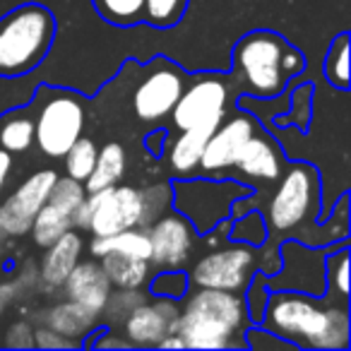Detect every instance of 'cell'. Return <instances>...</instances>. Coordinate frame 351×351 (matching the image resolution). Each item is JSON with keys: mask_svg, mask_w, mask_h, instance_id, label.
<instances>
[{"mask_svg": "<svg viewBox=\"0 0 351 351\" xmlns=\"http://www.w3.org/2000/svg\"><path fill=\"white\" fill-rule=\"evenodd\" d=\"M258 322L293 349L344 351L351 344L349 306L327 291L313 296L296 289H274L267 293Z\"/></svg>", "mask_w": 351, "mask_h": 351, "instance_id": "1", "label": "cell"}, {"mask_svg": "<svg viewBox=\"0 0 351 351\" xmlns=\"http://www.w3.org/2000/svg\"><path fill=\"white\" fill-rule=\"evenodd\" d=\"M250 322L245 293L195 287L169 332L181 337L186 349H243Z\"/></svg>", "mask_w": 351, "mask_h": 351, "instance_id": "2", "label": "cell"}, {"mask_svg": "<svg viewBox=\"0 0 351 351\" xmlns=\"http://www.w3.org/2000/svg\"><path fill=\"white\" fill-rule=\"evenodd\" d=\"M234 73L243 89L258 99H274L287 89L289 80L306 68V58L284 36L267 29L245 34L234 46Z\"/></svg>", "mask_w": 351, "mask_h": 351, "instance_id": "3", "label": "cell"}, {"mask_svg": "<svg viewBox=\"0 0 351 351\" xmlns=\"http://www.w3.org/2000/svg\"><path fill=\"white\" fill-rule=\"evenodd\" d=\"M56 17L46 5L25 3L0 17V77L29 75L49 56Z\"/></svg>", "mask_w": 351, "mask_h": 351, "instance_id": "4", "label": "cell"}, {"mask_svg": "<svg viewBox=\"0 0 351 351\" xmlns=\"http://www.w3.org/2000/svg\"><path fill=\"white\" fill-rule=\"evenodd\" d=\"M320 215V173L306 161L287 164L269 195L265 224L272 234H289Z\"/></svg>", "mask_w": 351, "mask_h": 351, "instance_id": "5", "label": "cell"}, {"mask_svg": "<svg viewBox=\"0 0 351 351\" xmlns=\"http://www.w3.org/2000/svg\"><path fill=\"white\" fill-rule=\"evenodd\" d=\"M145 229V197L135 186H111L87 193L73 217V229L92 236H111L125 229Z\"/></svg>", "mask_w": 351, "mask_h": 351, "instance_id": "6", "label": "cell"}, {"mask_svg": "<svg viewBox=\"0 0 351 351\" xmlns=\"http://www.w3.org/2000/svg\"><path fill=\"white\" fill-rule=\"evenodd\" d=\"M248 188L234 181L210 178H181L171 188V202L197 234H207L231 215V205L248 195Z\"/></svg>", "mask_w": 351, "mask_h": 351, "instance_id": "7", "label": "cell"}, {"mask_svg": "<svg viewBox=\"0 0 351 351\" xmlns=\"http://www.w3.org/2000/svg\"><path fill=\"white\" fill-rule=\"evenodd\" d=\"M84 99L68 89H56L41 101L34 118V142L51 159H63L84 130Z\"/></svg>", "mask_w": 351, "mask_h": 351, "instance_id": "8", "label": "cell"}, {"mask_svg": "<svg viewBox=\"0 0 351 351\" xmlns=\"http://www.w3.org/2000/svg\"><path fill=\"white\" fill-rule=\"evenodd\" d=\"M255 265H258V250H255V245L236 243L229 245V248H219L202 255L193 265L191 274H188V282H191V287L243 293L255 274Z\"/></svg>", "mask_w": 351, "mask_h": 351, "instance_id": "9", "label": "cell"}, {"mask_svg": "<svg viewBox=\"0 0 351 351\" xmlns=\"http://www.w3.org/2000/svg\"><path fill=\"white\" fill-rule=\"evenodd\" d=\"M183 89L186 75L181 70L166 58L152 60L149 73L132 92V111L140 121H164L166 116H171Z\"/></svg>", "mask_w": 351, "mask_h": 351, "instance_id": "10", "label": "cell"}, {"mask_svg": "<svg viewBox=\"0 0 351 351\" xmlns=\"http://www.w3.org/2000/svg\"><path fill=\"white\" fill-rule=\"evenodd\" d=\"M229 108V82L217 75H200L186 84L181 99L171 111V121L178 130L200 125V123H219Z\"/></svg>", "mask_w": 351, "mask_h": 351, "instance_id": "11", "label": "cell"}, {"mask_svg": "<svg viewBox=\"0 0 351 351\" xmlns=\"http://www.w3.org/2000/svg\"><path fill=\"white\" fill-rule=\"evenodd\" d=\"M147 236L152 243L149 265L159 269H181L191 260L197 243V231L181 212H164L149 226Z\"/></svg>", "mask_w": 351, "mask_h": 351, "instance_id": "12", "label": "cell"}, {"mask_svg": "<svg viewBox=\"0 0 351 351\" xmlns=\"http://www.w3.org/2000/svg\"><path fill=\"white\" fill-rule=\"evenodd\" d=\"M258 118L253 113L236 111L234 116H224L207 140L197 169L202 173H219L224 169H234L245 142L258 132Z\"/></svg>", "mask_w": 351, "mask_h": 351, "instance_id": "13", "label": "cell"}, {"mask_svg": "<svg viewBox=\"0 0 351 351\" xmlns=\"http://www.w3.org/2000/svg\"><path fill=\"white\" fill-rule=\"evenodd\" d=\"M56 178H58V173L53 169H44L32 173L25 183H20V188L0 205V229L8 236L27 234L32 229L36 212L49 200Z\"/></svg>", "mask_w": 351, "mask_h": 351, "instance_id": "14", "label": "cell"}, {"mask_svg": "<svg viewBox=\"0 0 351 351\" xmlns=\"http://www.w3.org/2000/svg\"><path fill=\"white\" fill-rule=\"evenodd\" d=\"M181 308L171 298H156V303L140 301L125 317L123 330L130 346H159V341L169 335L171 322L178 317Z\"/></svg>", "mask_w": 351, "mask_h": 351, "instance_id": "15", "label": "cell"}, {"mask_svg": "<svg viewBox=\"0 0 351 351\" xmlns=\"http://www.w3.org/2000/svg\"><path fill=\"white\" fill-rule=\"evenodd\" d=\"M234 169L239 171V173L248 176L250 181L277 183V178L284 173V169H287V156H284L279 142L272 140L269 135H265L258 128V132L245 142L243 152H241Z\"/></svg>", "mask_w": 351, "mask_h": 351, "instance_id": "16", "label": "cell"}, {"mask_svg": "<svg viewBox=\"0 0 351 351\" xmlns=\"http://www.w3.org/2000/svg\"><path fill=\"white\" fill-rule=\"evenodd\" d=\"M63 291L68 301L77 303V306L87 308L92 313H101L113 287L97 260H84V263L75 265L73 272L65 277Z\"/></svg>", "mask_w": 351, "mask_h": 351, "instance_id": "17", "label": "cell"}, {"mask_svg": "<svg viewBox=\"0 0 351 351\" xmlns=\"http://www.w3.org/2000/svg\"><path fill=\"white\" fill-rule=\"evenodd\" d=\"M82 236L77 231H65L63 236L46 245L44 260H41V279L49 287H63L65 277L73 272V267L80 263L82 255Z\"/></svg>", "mask_w": 351, "mask_h": 351, "instance_id": "18", "label": "cell"}, {"mask_svg": "<svg viewBox=\"0 0 351 351\" xmlns=\"http://www.w3.org/2000/svg\"><path fill=\"white\" fill-rule=\"evenodd\" d=\"M219 123L217 121L200 123V125L181 130V135L176 137L169 149V166L176 176H188V173H193V171H197L202 152H205V147H207V140H210V135L215 132V128L219 125Z\"/></svg>", "mask_w": 351, "mask_h": 351, "instance_id": "19", "label": "cell"}, {"mask_svg": "<svg viewBox=\"0 0 351 351\" xmlns=\"http://www.w3.org/2000/svg\"><path fill=\"white\" fill-rule=\"evenodd\" d=\"M125 166H128V154L121 142H106L97 152V161H94V169L89 173V178L84 181V191L97 193L104 191V188L118 186L121 178L125 176Z\"/></svg>", "mask_w": 351, "mask_h": 351, "instance_id": "20", "label": "cell"}, {"mask_svg": "<svg viewBox=\"0 0 351 351\" xmlns=\"http://www.w3.org/2000/svg\"><path fill=\"white\" fill-rule=\"evenodd\" d=\"M111 287L116 289H142L149 282V260L130 258L121 253H106L99 258Z\"/></svg>", "mask_w": 351, "mask_h": 351, "instance_id": "21", "label": "cell"}, {"mask_svg": "<svg viewBox=\"0 0 351 351\" xmlns=\"http://www.w3.org/2000/svg\"><path fill=\"white\" fill-rule=\"evenodd\" d=\"M106 253H121V255H130V258L149 260L152 243H149V236H147V229L137 226V229H125L111 236H94L92 255L99 260Z\"/></svg>", "mask_w": 351, "mask_h": 351, "instance_id": "22", "label": "cell"}, {"mask_svg": "<svg viewBox=\"0 0 351 351\" xmlns=\"http://www.w3.org/2000/svg\"><path fill=\"white\" fill-rule=\"evenodd\" d=\"M70 229H73V212L60 207L58 202L46 200L44 207L36 212L29 231L34 236V243L39 248H46V245H51L58 236H63Z\"/></svg>", "mask_w": 351, "mask_h": 351, "instance_id": "23", "label": "cell"}, {"mask_svg": "<svg viewBox=\"0 0 351 351\" xmlns=\"http://www.w3.org/2000/svg\"><path fill=\"white\" fill-rule=\"evenodd\" d=\"M34 145V118L27 111H10L0 118V149L22 154Z\"/></svg>", "mask_w": 351, "mask_h": 351, "instance_id": "24", "label": "cell"}, {"mask_svg": "<svg viewBox=\"0 0 351 351\" xmlns=\"http://www.w3.org/2000/svg\"><path fill=\"white\" fill-rule=\"evenodd\" d=\"M99 313H92L87 308L77 306V303L68 301L65 306H56L49 315V325L51 330H56V335L63 337H77V335H87L89 330L97 322Z\"/></svg>", "mask_w": 351, "mask_h": 351, "instance_id": "25", "label": "cell"}, {"mask_svg": "<svg viewBox=\"0 0 351 351\" xmlns=\"http://www.w3.org/2000/svg\"><path fill=\"white\" fill-rule=\"evenodd\" d=\"M94 10L113 27H135L145 22V0H92Z\"/></svg>", "mask_w": 351, "mask_h": 351, "instance_id": "26", "label": "cell"}, {"mask_svg": "<svg viewBox=\"0 0 351 351\" xmlns=\"http://www.w3.org/2000/svg\"><path fill=\"white\" fill-rule=\"evenodd\" d=\"M325 291L346 301L349 298V250H330L325 255Z\"/></svg>", "mask_w": 351, "mask_h": 351, "instance_id": "27", "label": "cell"}, {"mask_svg": "<svg viewBox=\"0 0 351 351\" xmlns=\"http://www.w3.org/2000/svg\"><path fill=\"white\" fill-rule=\"evenodd\" d=\"M97 152H99V147L94 145V140H89V137H77L75 145L63 154L65 171H68L70 178H75V181H80V183L87 181L94 169V161H97Z\"/></svg>", "mask_w": 351, "mask_h": 351, "instance_id": "28", "label": "cell"}, {"mask_svg": "<svg viewBox=\"0 0 351 351\" xmlns=\"http://www.w3.org/2000/svg\"><path fill=\"white\" fill-rule=\"evenodd\" d=\"M325 77L332 87H349V34H339L332 41L325 58Z\"/></svg>", "mask_w": 351, "mask_h": 351, "instance_id": "29", "label": "cell"}, {"mask_svg": "<svg viewBox=\"0 0 351 351\" xmlns=\"http://www.w3.org/2000/svg\"><path fill=\"white\" fill-rule=\"evenodd\" d=\"M188 0H145V22L154 29H169L178 25Z\"/></svg>", "mask_w": 351, "mask_h": 351, "instance_id": "30", "label": "cell"}, {"mask_svg": "<svg viewBox=\"0 0 351 351\" xmlns=\"http://www.w3.org/2000/svg\"><path fill=\"white\" fill-rule=\"evenodd\" d=\"M149 289L156 298L178 301V298H183L188 293L191 282H188V274H183L181 269H161V272L149 282Z\"/></svg>", "mask_w": 351, "mask_h": 351, "instance_id": "31", "label": "cell"}, {"mask_svg": "<svg viewBox=\"0 0 351 351\" xmlns=\"http://www.w3.org/2000/svg\"><path fill=\"white\" fill-rule=\"evenodd\" d=\"M267 224H265V217H260L258 212H250L245 217H239V221L231 229V239L239 241V243H248V245H263L265 236H267Z\"/></svg>", "mask_w": 351, "mask_h": 351, "instance_id": "32", "label": "cell"}, {"mask_svg": "<svg viewBox=\"0 0 351 351\" xmlns=\"http://www.w3.org/2000/svg\"><path fill=\"white\" fill-rule=\"evenodd\" d=\"M311 94H313V87L311 84H303L293 92L291 97V108H289L287 116L279 118L282 125H289V123H296L298 128H306L308 118H311Z\"/></svg>", "mask_w": 351, "mask_h": 351, "instance_id": "33", "label": "cell"}, {"mask_svg": "<svg viewBox=\"0 0 351 351\" xmlns=\"http://www.w3.org/2000/svg\"><path fill=\"white\" fill-rule=\"evenodd\" d=\"M142 197H145V226H149L152 221L159 215H164L169 210L171 202V186H154L142 191Z\"/></svg>", "mask_w": 351, "mask_h": 351, "instance_id": "34", "label": "cell"}, {"mask_svg": "<svg viewBox=\"0 0 351 351\" xmlns=\"http://www.w3.org/2000/svg\"><path fill=\"white\" fill-rule=\"evenodd\" d=\"M36 344L39 346H70V341L65 337H58L56 339V330H39L36 332Z\"/></svg>", "mask_w": 351, "mask_h": 351, "instance_id": "35", "label": "cell"}, {"mask_svg": "<svg viewBox=\"0 0 351 351\" xmlns=\"http://www.w3.org/2000/svg\"><path fill=\"white\" fill-rule=\"evenodd\" d=\"M10 169H12V156H10V152L0 149V193H3V188H5L8 176H10Z\"/></svg>", "mask_w": 351, "mask_h": 351, "instance_id": "36", "label": "cell"}]
</instances>
